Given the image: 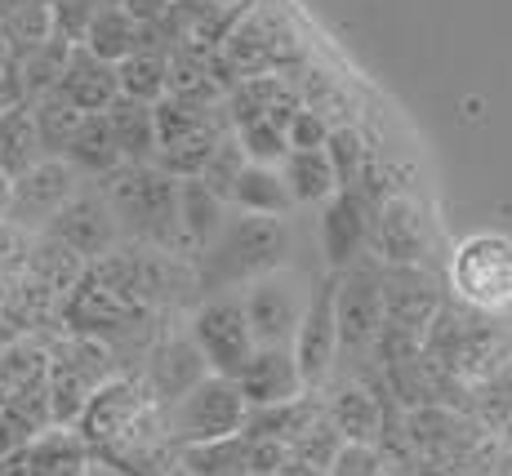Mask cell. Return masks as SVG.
I'll use <instances>...</instances> for the list:
<instances>
[{
    "label": "cell",
    "mask_w": 512,
    "mask_h": 476,
    "mask_svg": "<svg viewBox=\"0 0 512 476\" xmlns=\"http://www.w3.org/2000/svg\"><path fill=\"white\" fill-rule=\"evenodd\" d=\"M245 423H250V401H245L241 383L210 374L183 401H174L165 410V441L174 450H192V445H214V441L245 436Z\"/></svg>",
    "instance_id": "5"
},
{
    "label": "cell",
    "mask_w": 512,
    "mask_h": 476,
    "mask_svg": "<svg viewBox=\"0 0 512 476\" xmlns=\"http://www.w3.org/2000/svg\"><path fill=\"white\" fill-rule=\"evenodd\" d=\"M334 294H339V276H326V281L312 290L308 312H303V325L294 334V361H299L303 388L317 392L330 383L334 361H339L343 343H339V312H334Z\"/></svg>",
    "instance_id": "10"
},
{
    "label": "cell",
    "mask_w": 512,
    "mask_h": 476,
    "mask_svg": "<svg viewBox=\"0 0 512 476\" xmlns=\"http://www.w3.org/2000/svg\"><path fill=\"white\" fill-rule=\"evenodd\" d=\"M143 41H147V27H143L134 14H125V9L112 0V5H107L103 14H98L94 23H90V32H85L81 45L90 49V54L103 58V63H116V67H121L125 58L139 54Z\"/></svg>",
    "instance_id": "25"
},
{
    "label": "cell",
    "mask_w": 512,
    "mask_h": 476,
    "mask_svg": "<svg viewBox=\"0 0 512 476\" xmlns=\"http://www.w3.org/2000/svg\"><path fill=\"white\" fill-rule=\"evenodd\" d=\"M187 334L201 347L210 374H223V379H236V374L250 365V356L259 352V339H254V330H250L245 303L232 299V294H219V299H205L201 307H192Z\"/></svg>",
    "instance_id": "8"
},
{
    "label": "cell",
    "mask_w": 512,
    "mask_h": 476,
    "mask_svg": "<svg viewBox=\"0 0 512 476\" xmlns=\"http://www.w3.org/2000/svg\"><path fill=\"white\" fill-rule=\"evenodd\" d=\"M32 245H36V232H27V227H18V223H9V218H0V281H9V276H23V272H27Z\"/></svg>",
    "instance_id": "31"
},
{
    "label": "cell",
    "mask_w": 512,
    "mask_h": 476,
    "mask_svg": "<svg viewBox=\"0 0 512 476\" xmlns=\"http://www.w3.org/2000/svg\"><path fill=\"white\" fill-rule=\"evenodd\" d=\"M236 383H241L250 410H272V405H290L299 396H308L294 347H259L250 356V365L236 374Z\"/></svg>",
    "instance_id": "16"
},
{
    "label": "cell",
    "mask_w": 512,
    "mask_h": 476,
    "mask_svg": "<svg viewBox=\"0 0 512 476\" xmlns=\"http://www.w3.org/2000/svg\"><path fill=\"white\" fill-rule=\"evenodd\" d=\"M27 441H32V432H27L23 423H18L14 414L5 410V405H0V463L14 459L18 450H27Z\"/></svg>",
    "instance_id": "34"
},
{
    "label": "cell",
    "mask_w": 512,
    "mask_h": 476,
    "mask_svg": "<svg viewBox=\"0 0 512 476\" xmlns=\"http://www.w3.org/2000/svg\"><path fill=\"white\" fill-rule=\"evenodd\" d=\"M326 419L334 423V432L343 441H361V445L383 441V405L366 383H339L326 396Z\"/></svg>",
    "instance_id": "19"
},
{
    "label": "cell",
    "mask_w": 512,
    "mask_h": 476,
    "mask_svg": "<svg viewBox=\"0 0 512 476\" xmlns=\"http://www.w3.org/2000/svg\"><path fill=\"white\" fill-rule=\"evenodd\" d=\"M32 116H36V130H41L45 156H63L67 147H72V138L81 134V125L90 121V116H85L76 103H67L58 89H54V94H45V98H36Z\"/></svg>",
    "instance_id": "28"
},
{
    "label": "cell",
    "mask_w": 512,
    "mask_h": 476,
    "mask_svg": "<svg viewBox=\"0 0 512 476\" xmlns=\"http://www.w3.org/2000/svg\"><path fill=\"white\" fill-rule=\"evenodd\" d=\"M90 272V263L81 259V254L72 250V245L54 241V236H36L32 245V259H27V276H32L36 285H45L49 294H58V299L67 303V294L81 285V276Z\"/></svg>",
    "instance_id": "26"
},
{
    "label": "cell",
    "mask_w": 512,
    "mask_h": 476,
    "mask_svg": "<svg viewBox=\"0 0 512 476\" xmlns=\"http://www.w3.org/2000/svg\"><path fill=\"white\" fill-rule=\"evenodd\" d=\"M116 352L98 339L63 330L49 343V414L54 428H81L85 410L107 383L116 379Z\"/></svg>",
    "instance_id": "3"
},
{
    "label": "cell",
    "mask_w": 512,
    "mask_h": 476,
    "mask_svg": "<svg viewBox=\"0 0 512 476\" xmlns=\"http://www.w3.org/2000/svg\"><path fill=\"white\" fill-rule=\"evenodd\" d=\"M383 454L379 445H361V441H343L334 463L326 468V476H383Z\"/></svg>",
    "instance_id": "33"
},
{
    "label": "cell",
    "mask_w": 512,
    "mask_h": 476,
    "mask_svg": "<svg viewBox=\"0 0 512 476\" xmlns=\"http://www.w3.org/2000/svg\"><path fill=\"white\" fill-rule=\"evenodd\" d=\"M107 130H112L116 147H121L125 165H152L156 147H161V134H156V107L134 103V98H116L103 112Z\"/></svg>",
    "instance_id": "20"
},
{
    "label": "cell",
    "mask_w": 512,
    "mask_h": 476,
    "mask_svg": "<svg viewBox=\"0 0 512 476\" xmlns=\"http://www.w3.org/2000/svg\"><path fill=\"white\" fill-rule=\"evenodd\" d=\"M85 476H125L121 468H112V463H103V459H94V468L85 472Z\"/></svg>",
    "instance_id": "39"
},
{
    "label": "cell",
    "mask_w": 512,
    "mask_h": 476,
    "mask_svg": "<svg viewBox=\"0 0 512 476\" xmlns=\"http://www.w3.org/2000/svg\"><path fill=\"white\" fill-rule=\"evenodd\" d=\"M334 312H339V343L348 356L379 352L383 330H388V307H383V263L361 259L357 267L339 272V294H334Z\"/></svg>",
    "instance_id": "7"
},
{
    "label": "cell",
    "mask_w": 512,
    "mask_h": 476,
    "mask_svg": "<svg viewBox=\"0 0 512 476\" xmlns=\"http://www.w3.org/2000/svg\"><path fill=\"white\" fill-rule=\"evenodd\" d=\"M143 361H147V370L139 379L147 383V392L156 396L161 410H170V405L183 401L196 383L210 379V365H205V356H201V347H196L192 334H156L152 352H147Z\"/></svg>",
    "instance_id": "15"
},
{
    "label": "cell",
    "mask_w": 512,
    "mask_h": 476,
    "mask_svg": "<svg viewBox=\"0 0 512 476\" xmlns=\"http://www.w3.org/2000/svg\"><path fill=\"white\" fill-rule=\"evenodd\" d=\"M232 210L236 214H263V218H290V210H299L281 178V165H254L245 161V170L236 174L232 187Z\"/></svg>",
    "instance_id": "21"
},
{
    "label": "cell",
    "mask_w": 512,
    "mask_h": 476,
    "mask_svg": "<svg viewBox=\"0 0 512 476\" xmlns=\"http://www.w3.org/2000/svg\"><path fill=\"white\" fill-rule=\"evenodd\" d=\"M14 58H18V49H14V41H9L5 27H0V67H14Z\"/></svg>",
    "instance_id": "37"
},
{
    "label": "cell",
    "mask_w": 512,
    "mask_h": 476,
    "mask_svg": "<svg viewBox=\"0 0 512 476\" xmlns=\"http://www.w3.org/2000/svg\"><path fill=\"white\" fill-rule=\"evenodd\" d=\"M303 49L294 41L290 23L277 14L272 5H245V14L236 18V27L228 32V41L214 54L219 76L232 85L250 81V76H272V72H299Z\"/></svg>",
    "instance_id": "4"
},
{
    "label": "cell",
    "mask_w": 512,
    "mask_h": 476,
    "mask_svg": "<svg viewBox=\"0 0 512 476\" xmlns=\"http://www.w3.org/2000/svg\"><path fill=\"white\" fill-rule=\"evenodd\" d=\"M281 178L290 187L294 205H326L330 196L343 192L339 170H334L326 147H317V152H290L281 165Z\"/></svg>",
    "instance_id": "24"
},
{
    "label": "cell",
    "mask_w": 512,
    "mask_h": 476,
    "mask_svg": "<svg viewBox=\"0 0 512 476\" xmlns=\"http://www.w3.org/2000/svg\"><path fill=\"white\" fill-rule=\"evenodd\" d=\"M179 459L192 476H250V441L232 436V441L192 445V450H179Z\"/></svg>",
    "instance_id": "29"
},
{
    "label": "cell",
    "mask_w": 512,
    "mask_h": 476,
    "mask_svg": "<svg viewBox=\"0 0 512 476\" xmlns=\"http://www.w3.org/2000/svg\"><path fill=\"white\" fill-rule=\"evenodd\" d=\"M326 152H330L334 170H339V183L343 187H361V183H366V174L374 170L370 143H366V134H361L357 125H339V130L330 134Z\"/></svg>",
    "instance_id": "30"
},
{
    "label": "cell",
    "mask_w": 512,
    "mask_h": 476,
    "mask_svg": "<svg viewBox=\"0 0 512 476\" xmlns=\"http://www.w3.org/2000/svg\"><path fill=\"white\" fill-rule=\"evenodd\" d=\"M27 103L23 98V85H18V72L14 67H0V112H9V107Z\"/></svg>",
    "instance_id": "36"
},
{
    "label": "cell",
    "mask_w": 512,
    "mask_h": 476,
    "mask_svg": "<svg viewBox=\"0 0 512 476\" xmlns=\"http://www.w3.org/2000/svg\"><path fill=\"white\" fill-rule=\"evenodd\" d=\"M85 178L67 156H45L36 161L23 178H14V192H9V223L27 227V232H49L54 218L85 192Z\"/></svg>",
    "instance_id": "9"
},
{
    "label": "cell",
    "mask_w": 512,
    "mask_h": 476,
    "mask_svg": "<svg viewBox=\"0 0 512 476\" xmlns=\"http://www.w3.org/2000/svg\"><path fill=\"white\" fill-rule=\"evenodd\" d=\"M116 76H121V98H134L147 107H161L170 98V41L161 36V27H147L143 49L125 58Z\"/></svg>",
    "instance_id": "18"
},
{
    "label": "cell",
    "mask_w": 512,
    "mask_h": 476,
    "mask_svg": "<svg viewBox=\"0 0 512 476\" xmlns=\"http://www.w3.org/2000/svg\"><path fill=\"white\" fill-rule=\"evenodd\" d=\"M285 263H290V218L232 214L219 241L196 263V276H201L205 299H219V294H232L236 285L250 290V285L285 272Z\"/></svg>",
    "instance_id": "1"
},
{
    "label": "cell",
    "mask_w": 512,
    "mask_h": 476,
    "mask_svg": "<svg viewBox=\"0 0 512 476\" xmlns=\"http://www.w3.org/2000/svg\"><path fill=\"white\" fill-rule=\"evenodd\" d=\"M27 459H32L36 476H85L98 454L76 428H49L27 441Z\"/></svg>",
    "instance_id": "22"
},
{
    "label": "cell",
    "mask_w": 512,
    "mask_h": 476,
    "mask_svg": "<svg viewBox=\"0 0 512 476\" xmlns=\"http://www.w3.org/2000/svg\"><path fill=\"white\" fill-rule=\"evenodd\" d=\"M308 299L312 294H303L285 272L250 285L241 303H245V316H250V330L259 339V347H294V334L303 325Z\"/></svg>",
    "instance_id": "14"
},
{
    "label": "cell",
    "mask_w": 512,
    "mask_h": 476,
    "mask_svg": "<svg viewBox=\"0 0 512 476\" xmlns=\"http://www.w3.org/2000/svg\"><path fill=\"white\" fill-rule=\"evenodd\" d=\"M383 476H401V472H383Z\"/></svg>",
    "instance_id": "40"
},
{
    "label": "cell",
    "mask_w": 512,
    "mask_h": 476,
    "mask_svg": "<svg viewBox=\"0 0 512 476\" xmlns=\"http://www.w3.org/2000/svg\"><path fill=\"white\" fill-rule=\"evenodd\" d=\"M330 134H334V125L321 112H312V107H299V112L290 116V125H285L290 152H317V147L330 143Z\"/></svg>",
    "instance_id": "32"
},
{
    "label": "cell",
    "mask_w": 512,
    "mask_h": 476,
    "mask_svg": "<svg viewBox=\"0 0 512 476\" xmlns=\"http://www.w3.org/2000/svg\"><path fill=\"white\" fill-rule=\"evenodd\" d=\"M63 156L90 178V183H103V178H112L116 170H125V156H121V147H116V138L107 130L103 116H90Z\"/></svg>",
    "instance_id": "27"
},
{
    "label": "cell",
    "mask_w": 512,
    "mask_h": 476,
    "mask_svg": "<svg viewBox=\"0 0 512 476\" xmlns=\"http://www.w3.org/2000/svg\"><path fill=\"white\" fill-rule=\"evenodd\" d=\"M45 236L72 245L85 263H98L103 254H112V250H121L125 245V232H121V223H116V210H112V201H107V192L98 183H85V192L54 218V227H49Z\"/></svg>",
    "instance_id": "12"
},
{
    "label": "cell",
    "mask_w": 512,
    "mask_h": 476,
    "mask_svg": "<svg viewBox=\"0 0 512 476\" xmlns=\"http://www.w3.org/2000/svg\"><path fill=\"white\" fill-rule=\"evenodd\" d=\"M428 218H423L419 201L401 192H388L379 205H374V236H370V250L383 267H423L428 259Z\"/></svg>",
    "instance_id": "13"
},
{
    "label": "cell",
    "mask_w": 512,
    "mask_h": 476,
    "mask_svg": "<svg viewBox=\"0 0 512 476\" xmlns=\"http://www.w3.org/2000/svg\"><path fill=\"white\" fill-rule=\"evenodd\" d=\"M116 5L125 9V14H134L143 27H156L165 14L174 9V0H116Z\"/></svg>",
    "instance_id": "35"
},
{
    "label": "cell",
    "mask_w": 512,
    "mask_h": 476,
    "mask_svg": "<svg viewBox=\"0 0 512 476\" xmlns=\"http://www.w3.org/2000/svg\"><path fill=\"white\" fill-rule=\"evenodd\" d=\"M450 290L481 316H499L512 307V236L472 232L450 250Z\"/></svg>",
    "instance_id": "6"
},
{
    "label": "cell",
    "mask_w": 512,
    "mask_h": 476,
    "mask_svg": "<svg viewBox=\"0 0 512 476\" xmlns=\"http://www.w3.org/2000/svg\"><path fill=\"white\" fill-rule=\"evenodd\" d=\"M107 192L121 223L125 241L165 250L179 259V178L165 174L161 165H125L112 178L98 183Z\"/></svg>",
    "instance_id": "2"
},
{
    "label": "cell",
    "mask_w": 512,
    "mask_h": 476,
    "mask_svg": "<svg viewBox=\"0 0 512 476\" xmlns=\"http://www.w3.org/2000/svg\"><path fill=\"white\" fill-rule=\"evenodd\" d=\"M58 94L67 103H76L85 116H103L107 107L121 98V76H116V63H103L98 54H90L85 45L72 49L63 67V81H58Z\"/></svg>",
    "instance_id": "17"
},
{
    "label": "cell",
    "mask_w": 512,
    "mask_h": 476,
    "mask_svg": "<svg viewBox=\"0 0 512 476\" xmlns=\"http://www.w3.org/2000/svg\"><path fill=\"white\" fill-rule=\"evenodd\" d=\"M9 192H14V178L0 174V218H9Z\"/></svg>",
    "instance_id": "38"
},
{
    "label": "cell",
    "mask_w": 512,
    "mask_h": 476,
    "mask_svg": "<svg viewBox=\"0 0 512 476\" xmlns=\"http://www.w3.org/2000/svg\"><path fill=\"white\" fill-rule=\"evenodd\" d=\"M370 236H374V201L361 187H343L321 205V254L334 276L370 259Z\"/></svg>",
    "instance_id": "11"
},
{
    "label": "cell",
    "mask_w": 512,
    "mask_h": 476,
    "mask_svg": "<svg viewBox=\"0 0 512 476\" xmlns=\"http://www.w3.org/2000/svg\"><path fill=\"white\" fill-rule=\"evenodd\" d=\"M36 161H45V143L36 130L32 103H18L9 112H0V174L23 178Z\"/></svg>",
    "instance_id": "23"
}]
</instances>
